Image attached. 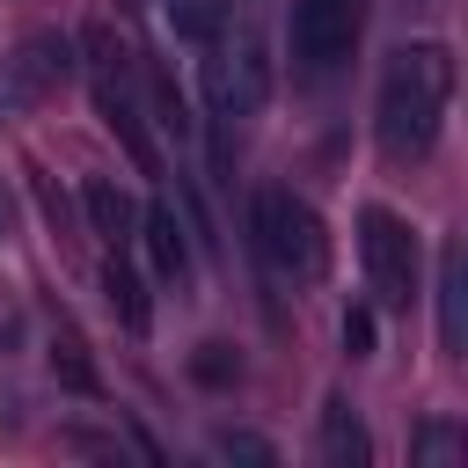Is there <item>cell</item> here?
<instances>
[{
  "instance_id": "obj_1",
  "label": "cell",
  "mask_w": 468,
  "mask_h": 468,
  "mask_svg": "<svg viewBox=\"0 0 468 468\" xmlns=\"http://www.w3.org/2000/svg\"><path fill=\"white\" fill-rule=\"evenodd\" d=\"M461 66L439 37H410L380 58V88H373V146L388 161H424L446 132Z\"/></svg>"
},
{
  "instance_id": "obj_2",
  "label": "cell",
  "mask_w": 468,
  "mask_h": 468,
  "mask_svg": "<svg viewBox=\"0 0 468 468\" xmlns=\"http://www.w3.org/2000/svg\"><path fill=\"white\" fill-rule=\"evenodd\" d=\"M249 249H256V263L271 278H292V285H322L329 256H336L322 212L300 190H285V183H256V197H249Z\"/></svg>"
},
{
  "instance_id": "obj_3",
  "label": "cell",
  "mask_w": 468,
  "mask_h": 468,
  "mask_svg": "<svg viewBox=\"0 0 468 468\" xmlns=\"http://www.w3.org/2000/svg\"><path fill=\"white\" fill-rule=\"evenodd\" d=\"M73 44H80L88 102H95V117L117 132L124 161H132L139 176H168V168H161V146H154V132H146V110H139V95H132V51L117 44V29H110V22H80Z\"/></svg>"
},
{
  "instance_id": "obj_4",
  "label": "cell",
  "mask_w": 468,
  "mask_h": 468,
  "mask_svg": "<svg viewBox=\"0 0 468 468\" xmlns=\"http://www.w3.org/2000/svg\"><path fill=\"white\" fill-rule=\"evenodd\" d=\"M366 15H373V0H292V37H285L292 44V80L329 88L358 58Z\"/></svg>"
},
{
  "instance_id": "obj_5",
  "label": "cell",
  "mask_w": 468,
  "mask_h": 468,
  "mask_svg": "<svg viewBox=\"0 0 468 468\" xmlns=\"http://www.w3.org/2000/svg\"><path fill=\"white\" fill-rule=\"evenodd\" d=\"M358 263H366L373 307L402 314V307L417 300V271H424V256H417V234H410L402 212H388V205H366V212H358Z\"/></svg>"
},
{
  "instance_id": "obj_6",
  "label": "cell",
  "mask_w": 468,
  "mask_h": 468,
  "mask_svg": "<svg viewBox=\"0 0 468 468\" xmlns=\"http://www.w3.org/2000/svg\"><path fill=\"white\" fill-rule=\"evenodd\" d=\"M73 73H80V44L58 37V29H29L15 51H0V117L37 110V102L58 95Z\"/></svg>"
},
{
  "instance_id": "obj_7",
  "label": "cell",
  "mask_w": 468,
  "mask_h": 468,
  "mask_svg": "<svg viewBox=\"0 0 468 468\" xmlns=\"http://www.w3.org/2000/svg\"><path fill=\"white\" fill-rule=\"evenodd\" d=\"M44 366H51V380H58L66 395H88V402H102V395H110V380H102V366H95V351H88V336H80V322H73L66 307L51 314Z\"/></svg>"
},
{
  "instance_id": "obj_8",
  "label": "cell",
  "mask_w": 468,
  "mask_h": 468,
  "mask_svg": "<svg viewBox=\"0 0 468 468\" xmlns=\"http://www.w3.org/2000/svg\"><path fill=\"white\" fill-rule=\"evenodd\" d=\"M439 351L446 358H461L468 351V249H461V234H446L439 241Z\"/></svg>"
},
{
  "instance_id": "obj_9",
  "label": "cell",
  "mask_w": 468,
  "mask_h": 468,
  "mask_svg": "<svg viewBox=\"0 0 468 468\" xmlns=\"http://www.w3.org/2000/svg\"><path fill=\"white\" fill-rule=\"evenodd\" d=\"M80 212H88V234H102L110 249H124L139 234V197L117 176H80Z\"/></svg>"
},
{
  "instance_id": "obj_10",
  "label": "cell",
  "mask_w": 468,
  "mask_h": 468,
  "mask_svg": "<svg viewBox=\"0 0 468 468\" xmlns=\"http://www.w3.org/2000/svg\"><path fill=\"white\" fill-rule=\"evenodd\" d=\"M139 241H146L154 271H161L176 292H190V227L176 219V205H139Z\"/></svg>"
},
{
  "instance_id": "obj_11",
  "label": "cell",
  "mask_w": 468,
  "mask_h": 468,
  "mask_svg": "<svg viewBox=\"0 0 468 468\" xmlns=\"http://www.w3.org/2000/svg\"><path fill=\"white\" fill-rule=\"evenodd\" d=\"M322 461L329 468H373V431H366V417L351 410V395H329L322 402Z\"/></svg>"
},
{
  "instance_id": "obj_12",
  "label": "cell",
  "mask_w": 468,
  "mask_h": 468,
  "mask_svg": "<svg viewBox=\"0 0 468 468\" xmlns=\"http://www.w3.org/2000/svg\"><path fill=\"white\" fill-rule=\"evenodd\" d=\"M102 300H110V314H117L132 336H146V329H154V300H146V278L124 263V249H110V263H102Z\"/></svg>"
},
{
  "instance_id": "obj_13",
  "label": "cell",
  "mask_w": 468,
  "mask_h": 468,
  "mask_svg": "<svg viewBox=\"0 0 468 468\" xmlns=\"http://www.w3.org/2000/svg\"><path fill=\"white\" fill-rule=\"evenodd\" d=\"M468 453V431L453 424V417H417L410 424V461H424V468H453Z\"/></svg>"
},
{
  "instance_id": "obj_14",
  "label": "cell",
  "mask_w": 468,
  "mask_h": 468,
  "mask_svg": "<svg viewBox=\"0 0 468 468\" xmlns=\"http://www.w3.org/2000/svg\"><path fill=\"white\" fill-rule=\"evenodd\" d=\"M168 29L205 51V44L227 37V0H168Z\"/></svg>"
},
{
  "instance_id": "obj_15",
  "label": "cell",
  "mask_w": 468,
  "mask_h": 468,
  "mask_svg": "<svg viewBox=\"0 0 468 468\" xmlns=\"http://www.w3.org/2000/svg\"><path fill=\"white\" fill-rule=\"evenodd\" d=\"M146 95H154V110H161V132H176V139H190V132H197V117H190V95L176 88V73H168L161 58H146Z\"/></svg>"
},
{
  "instance_id": "obj_16",
  "label": "cell",
  "mask_w": 468,
  "mask_h": 468,
  "mask_svg": "<svg viewBox=\"0 0 468 468\" xmlns=\"http://www.w3.org/2000/svg\"><path fill=\"white\" fill-rule=\"evenodd\" d=\"M241 373H249V366H241V351H234V344H219V336H205V344L190 351V380H197V388H212V395L241 388Z\"/></svg>"
},
{
  "instance_id": "obj_17",
  "label": "cell",
  "mask_w": 468,
  "mask_h": 468,
  "mask_svg": "<svg viewBox=\"0 0 468 468\" xmlns=\"http://www.w3.org/2000/svg\"><path fill=\"white\" fill-rule=\"evenodd\" d=\"M212 446H219L227 461H249V468H278V446H271L263 431H241V424H227V431H219Z\"/></svg>"
},
{
  "instance_id": "obj_18",
  "label": "cell",
  "mask_w": 468,
  "mask_h": 468,
  "mask_svg": "<svg viewBox=\"0 0 468 468\" xmlns=\"http://www.w3.org/2000/svg\"><path fill=\"white\" fill-rule=\"evenodd\" d=\"M373 344H380L373 307H344V351H351V358H373Z\"/></svg>"
},
{
  "instance_id": "obj_19",
  "label": "cell",
  "mask_w": 468,
  "mask_h": 468,
  "mask_svg": "<svg viewBox=\"0 0 468 468\" xmlns=\"http://www.w3.org/2000/svg\"><path fill=\"white\" fill-rule=\"evenodd\" d=\"M29 190H37V205H44V219H51L58 234H66V197H58V183H51L44 168H29Z\"/></svg>"
},
{
  "instance_id": "obj_20",
  "label": "cell",
  "mask_w": 468,
  "mask_h": 468,
  "mask_svg": "<svg viewBox=\"0 0 468 468\" xmlns=\"http://www.w3.org/2000/svg\"><path fill=\"white\" fill-rule=\"evenodd\" d=\"M7 241H15V190L0 183V249H7Z\"/></svg>"
},
{
  "instance_id": "obj_21",
  "label": "cell",
  "mask_w": 468,
  "mask_h": 468,
  "mask_svg": "<svg viewBox=\"0 0 468 468\" xmlns=\"http://www.w3.org/2000/svg\"><path fill=\"white\" fill-rule=\"evenodd\" d=\"M117 7H124V15H139V7H146V0H117Z\"/></svg>"
}]
</instances>
